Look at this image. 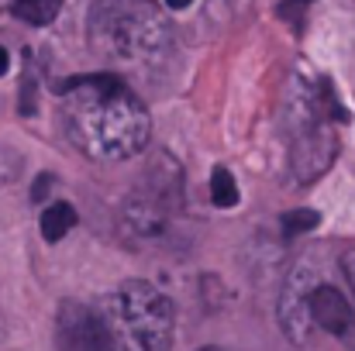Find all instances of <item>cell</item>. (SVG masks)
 <instances>
[{
	"instance_id": "cell-1",
	"label": "cell",
	"mask_w": 355,
	"mask_h": 351,
	"mask_svg": "<svg viewBox=\"0 0 355 351\" xmlns=\"http://www.w3.org/2000/svg\"><path fill=\"white\" fill-rule=\"evenodd\" d=\"M59 124L66 141L94 162L138 155L152 138V117L141 97L118 76H76L59 87Z\"/></svg>"
},
{
	"instance_id": "cell-2",
	"label": "cell",
	"mask_w": 355,
	"mask_h": 351,
	"mask_svg": "<svg viewBox=\"0 0 355 351\" xmlns=\"http://www.w3.org/2000/svg\"><path fill=\"white\" fill-rule=\"evenodd\" d=\"M114 351H169L176 331V310L162 289L145 279L121 282L97 307Z\"/></svg>"
},
{
	"instance_id": "cell-3",
	"label": "cell",
	"mask_w": 355,
	"mask_h": 351,
	"mask_svg": "<svg viewBox=\"0 0 355 351\" xmlns=\"http://www.w3.org/2000/svg\"><path fill=\"white\" fill-rule=\"evenodd\" d=\"M111 45L118 48L114 55H124V59H138V55H155L162 45H166V21L138 3V7H118L111 17Z\"/></svg>"
},
{
	"instance_id": "cell-4",
	"label": "cell",
	"mask_w": 355,
	"mask_h": 351,
	"mask_svg": "<svg viewBox=\"0 0 355 351\" xmlns=\"http://www.w3.org/2000/svg\"><path fill=\"white\" fill-rule=\"evenodd\" d=\"M335 152H338V138H335L324 111H311L297 124V138H293V152H290L297 183H314L321 172H328V165L335 162Z\"/></svg>"
},
{
	"instance_id": "cell-5",
	"label": "cell",
	"mask_w": 355,
	"mask_h": 351,
	"mask_svg": "<svg viewBox=\"0 0 355 351\" xmlns=\"http://www.w3.org/2000/svg\"><path fill=\"white\" fill-rule=\"evenodd\" d=\"M55 351H114L97 307L62 300L55 314Z\"/></svg>"
},
{
	"instance_id": "cell-6",
	"label": "cell",
	"mask_w": 355,
	"mask_h": 351,
	"mask_svg": "<svg viewBox=\"0 0 355 351\" xmlns=\"http://www.w3.org/2000/svg\"><path fill=\"white\" fill-rule=\"evenodd\" d=\"M318 286L314 272L311 269H293L283 282V293H279V327L290 341H307L311 334V289Z\"/></svg>"
},
{
	"instance_id": "cell-7",
	"label": "cell",
	"mask_w": 355,
	"mask_h": 351,
	"mask_svg": "<svg viewBox=\"0 0 355 351\" xmlns=\"http://www.w3.org/2000/svg\"><path fill=\"white\" fill-rule=\"evenodd\" d=\"M311 321L318 327H324L328 334H335V338H349L355 331V317L349 300L328 282H318L311 289Z\"/></svg>"
},
{
	"instance_id": "cell-8",
	"label": "cell",
	"mask_w": 355,
	"mask_h": 351,
	"mask_svg": "<svg viewBox=\"0 0 355 351\" xmlns=\"http://www.w3.org/2000/svg\"><path fill=\"white\" fill-rule=\"evenodd\" d=\"M38 228H42V237L49 241V244H55V241H62L66 234L76 228V210L69 207V204H49L45 210H42V221H38Z\"/></svg>"
},
{
	"instance_id": "cell-9",
	"label": "cell",
	"mask_w": 355,
	"mask_h": 351,
	"mask_svg": "<svg viewBox=\"0 0 355 351\" xmlns=\"http://www.w3.org/2000/svg\"><path fill=\"white\" fill-rule=\"evenodd\" d=\"M10 10L17 21L24 24H35V28H45L59 17L62 10V0H10Z\"/></svg>"
},
{
	"instance_id": "cell-10",
	"label": "cell",
	"mask_w": 355,
	"mask_h": 351,
	"mask_svg": "<svg viewBox=\"0 0 355 351\" xmlns=\"http://www.w3.org/2000/svg\"><path fill=\"white\" fill-rule=\"evenodd\" d=\"M211 200H214V207H235L238 204V183L225 165H218L211 172Z\"/></svg>"
},
{
	"instance_id": "cell-11",
	"label": "cell",
	"mask_w": 355,
	"mask_h": 351,
	"mask_svg": "<svg viewBox=\"0 0 355 351\" xmlns=\"http://www.w3.org/2000/svg\"><path fill=\"white\" fill-rule=\"evenodd\" d=\"M318 210H290L286 217H283V234L286 237H293V234H304V231H314L318 228Z\"/></svg>"
},
{
	"instance_id": "cell-12",
	"label": "cell",
	"mask_w": 355,
	"mask_h": 351,
	"mask_svg": "<svg viewBox=\"0 0 355 351\" xmlns=\"http://www.w3.org/2000/svg\"><path fill=\"white\" fill-rule=\"evenodd\" d=\"M311 0H283L279 3V17H300V10L307 7Z\"/></svg>"
},
{
	"instance_id": "cell-13",
	"label": "cell",
	"mask_w": 355,
	"mask_h": 351,
	"mask_svg": "<svg viewBox=\"0 0 355 351\" xmlns=\"http://www.w3.org/2000/svg\"><path fill=\"white\" fill-rule=\"evenodd\" d=\"M342 272H345V279H349V286H352V293H355V248L342 255Z\"/></svg>"
},
{
	"instance_id": "cell-14",
	"label": "cell",
	"mask_w": 355,
	"mask_h": 351,
	"mask_svg": "<svg viewBox=\"0 0 355 351\" xmlns=\"http://www.w3.org/2000/svg\"><path fill=\"white\" fill-rule=\"evenodd\" d=\"M45 186H52V176H42V179L35 183V190H31V200H35V204H42V200H45V193H49Z\"/></svg>"
},
{
	"instance_id": "cell-15",
	"label": "cell",
	"mask_w": 355,
	"mask_h": 351,
	"mask_svg": "<svg viewBox=\"0 0 355 351\" xmlns=\"http://www.w3.org/2000/svg\"><path fill=\"white\" fill-rule=\"evenodd\" d=\"M7 69H10V52H7V48L0 45V76H3Z\"/></svg>"
},
{
	"instance_id": "cell-16",
	"label": "cell",
	"mask_w": 355,
	"mask_h": 351,
	"mask_svg": "<svg viewBox=\"0 0 355 351\" xmlns=\"http://www.w3.org/2000/svg\"><path fill=\"white\" fill-rule=\"evenodd\" d=\"M193 0H166V7H173V10H183V7H190Z\"/></svg>"
},
{
	"instance_id": "cell-17",
	"label": "cell",
	"mask_w": 355,
	"mask_h": 351,
	"mask_svg": "<svg viewBox=\"0 0 355 351\" xmlns=\"http://www.w3.org/2000/svg\"><path fill=\"white\" fill-rule=\"evenodd\" d=\"M7 3H10V0H0V10H3V7H7Z\"/></svg>"
},
{
	"instance_id": "cell-18",
	"label": "cell",
	"mask_w": 355,
	"mask_h": 351,
	"mask_svg": "<svg viewBox=\"0 0 355 351\" xmlns=\"http://www.w3.org/2000/svg\"><path fill=\"white\" fill-rule=\"evenodd\" d=\"M200 351H225V348H200Z\"/></svg>"
}]
</instances>
